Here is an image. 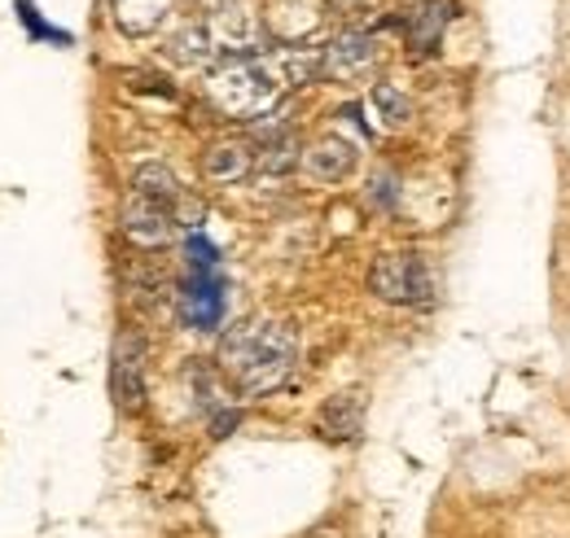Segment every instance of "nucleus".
Masks as SVG:
<instances>
[{
	"label": "nucleus",
	"mask_w": 570,
	"mask_h": 538,
	"mask_svg": "<svg viewBox=\"0 0 570 538\" xmlns=\"http://www.w3.org/2000/svg\"><path fill=\"white\" fill-rule=\"evenodd\" d=\"M298 337L282 320H246L233 325L219 341V368L242 395H268L294 372Z\"/></svg>",
	"instance_id": "nucleus-1"
},
{
	"label": "nucleus",
	"mask_w": 570,
	"mask_h": 538,
	"mask_svg": "<svg viewBox=\"0 0 570 538\" xmlns=\"http://www.w3.org/2000/svg\"><path fill=\"white\" fill-rule=\"evenodd\" d=\"M110 395L124 411L145 407V341L141 333H119L115 363H110Z\"/></svg>",
	"instance_id": "nucleus-6"
},
{
	"label": "nucleus",
	"mask_w": 570,
	"mask_h": 538,
	"mask_svg": "<svg viewBox=\"0 0 570 538\" xmlns=\"http://www.w3.org/2000/svg\"><path fill=\"white\" fill-rule=\"evenodd\" d=\"M368 289L382 298V302H400V307H426L434 298V280L422 255L413 250H400V255H382L373 268H368Z\"/></svg>",
	"instance_id": "nucleus-4"
},
{
	"label": "nucleus",
	"mask_w": 570,
	"mask_h": 538,
	"mask_svg": "<svg viewBox=\"0 0 570 538\" xmlns=\"http://www.w3.org/2000/svg\"><path fill=\"white\" fill-rule=\"evenodd\" d=\"M285 88L289 83H285L277 58H255V53L228 58V62H219L207 74L212 101L224 114H233V119H259V114H268L282 101Z\"/></svg>",
	"instance_id": "nucleus-2"
},
{
	"label": "nucleus",
	"mask_w": 570,
	"mask_h": 538,
	"mask_svg": "<svg viewBox=\"0 0 570 538\" xmlns=\"http://www.w3.org/2000/svg\"><path fill=\"white\" fill-rule=\"evenodd\" d=\"M185 285H180V316L189 329L212 333L224 325V276H219V250L203 232H189L185 241Z\"/></svg>",
	"instance_id": "nucleus-3"
},
{
	"label": "nucleus",
	"mask_w": 570,
	"mask_h": 538,
	"mask_svg": "<svg viewBox=\"0 0 570 538\" xmlns=\"http://www.w3.org/2000/svg\"><path fill=\"white\" fill-rule=\"evenodd\" d=\"M207 31H212L215 49H224V53H233V58H246V53H255V44H259V18H255L246 4H237V0L215 9Z\"/></svg>",
	"instance_id": "nucleus-7"
},
{
	"label": "nucleus",
	"mask_w": 570,
	"mask_h": 538,
	"mask_svg": "<svg viewBox=\"0 0 570 538\" xmlns=\"http://www.w3.org/2000/svg\"><path fill=\"white\" fill-rule=\"evenodd\" d=\"M356 145L347 140V136L330 132L321 136L307 153H303V167H307V176H316V180H325V185H338V180H347L352 176V167H356Z\"/></svg>",
	"instance_id": "nucleus-9"
},
{
	"label": "nucleus",
	"mask_w": 570,
	"mask_h": 538,
	"mask_svg": "<svg viewBox=\"0 0 570 538\" xmlns=\"http://www.w3.org/2000/svg\"><path fill=\"white\" fill-rule=\"evenodd\" d=\"M167 49H171V58H176L180 67H207L215 58V40L207 27H185V31H176V36L167 40Z\"/></svg>",
	"instance_id": "nucleus-15"
},
{
	"label": "nucleus",
	"mask_w": 570,
	"mask_h": 538,
	"mask_svg": "<svg viewBox=\"0 0 570 538\" xmlns=\"http://www.w3.org/2000/svg\"><path fill=\"white\" fill-rule=\"evenodd\" d=\"M115 9V22L128 31V36H149L167 22L171 13V0H110Z\"/></svg>",
	"instance_id": "nucleus-12"
},
{
	"label": "nucleus",
	"mask_w": 570,
	"mask_h": 538,
	"mask_svg": "<svg viewBox=\"0 0 570 538\" xmlns=\"http://www.w3.org/2000/svg\"><path fill=\"white\" fill-rule=\"evenodd\" d=\"M373 62H377V40L360 31H347L330 49H321V74L330 79H360Z\"/></svg>",
	"instance_id": "nucleus-8"
},
{
	"label": "nucleus",
	"mask_w": 570,
	"mask_h": 538,
	"mask_svg": "<svg viewBox=\"0 0 570 538\" xmlns=\"http://www.w3.org/2000/svg\"><path fill=\"white\" fill-rule=\"evenodd\" d=\"M452 13H456L452 0H426V4L409 18V40H413L417 53H434V44H439V36L448 31Z\"/></svg>",
	"instance_id": "nucleus-11"
},
{
	"label": "nucleus",
	"mask_w": 570,
	"mask_h": 538,
	"mask_svg": "<svg viewBox=\"0 0 570 538\" xmlns=\"http://www.w3.org/2000/svg\"><path fill=\"white\" fill-rule=\"evenodd\" d=\"M368 106H373V114L382 119V128H404V123L413 119V106H409V97H404L395 83H373Z\"/></svg>",
	"instance_id": "nucleus-16"
},
{
	"label": "nucleus",
	"mask_w": 570,
	"mask_h": 538,
	"mask_svg": "<svg viewBox=\"0 0 570 538\" xmlns=\"http://www.w3.org/2000/svg\"><path fill=\"white\" fill-rule=\"evenodd\" d=\"M124 237L141 250H158L176 237V206L167 202H154L145 193H132L124 202Z\"/></svg>",
	"instance_id": "nucleus-5"
},
{
	"label": "nucleus",
	"mask_w": 570,
	"mask_h": 538,
	"mask_svg": "<svg viewBox=\"0 0 570 538\" xmlns=\"http://www.w3.org/2000/svg\"><path fill=\"white\" fill-rule=\"evenodd\" d=\"M250 149L242 145V140H224V145H212L207 149V158H203V171H207V180L215 185H237V180H246L250 176Z\"/></svg>",
	"instance_id": "nucleus-10"
},
{
	"label": "nucleus",
	"mask_w": 570,
	"mask_h": 538,
	"mask_svg": "<svg viewBox=\"0 0 570 538\" xmlns=\"http://www.w3.org/2000/svg\"><path fill=\"white\" fill-rule=\"evenodd\" d=\"M132 193H145V198H154V202L176 206L180 202V180H176L171 167H163V162H141L137 176H132Z\"/></svg>",
	"instance_id": "nucleus-14"
},
{
	"label": "nucleus",
	"mask_w": 570,
	"mask_h": 538,
	"mask_svg": "<svg viewBox=\"0 0 570 538\" xmlns=\"http://www.w3.org/2000/svg\"><path fill=\"white\" fill-rule=\"evenodd\" d=\"M360 420H364V407H360L356 395H334L325 411H321V429L325 438H356Z\"/></svg>",
	"instance_id": "nucleus-13"
},
{
	"label": "nucleus",
	"mask_w": 570,
	"mask_h": 538,
	"mask_svg": "<svg viewBox=\"0 0 570 538\" xmlns=\"http://www.w3.org/2000/svg\"><path fill=\"white\" fill-rule=\"evenodd\" d=\"M207 4H215V9H219V4H233V0H207Z\"/></svg>",
	"instance_id": "nucleus-17"
}]
</instances>
